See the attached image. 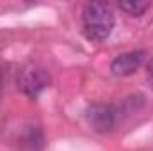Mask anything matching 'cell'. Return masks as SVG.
Masks as SVG:
<instances>
[{
  "mask_svg": "<svg viewBox=\"0 0 153 151\" xmlns=\"http://www.w3.org/2000/svg\"><path fill=\"white\" fill-rule=\"evenodd\" d=\"M82 29L89 41H105L114 29V13L105 2H87L82 9Z\"/></svg>",
  "mask_w": 153,
  "mask_h": 151,
  "instance_id": "6da1fadb",
  "label": "cell"
},
{
  "mask_svg": "<svg viewBox=\"0 0 153 151\" xmlns=\"http://www.w3.org/2000/svg\"><path fill=\"white\" fill-rule=\"evenodd\" d=\"M18 89L29 96V98H38L39 94L50 85V75L45 68H41L38 64H29L25 68H22V71L18 73Z\"/></svg>",
  "mask_w": 153,
  "mask_h": 151,
  "instance_id": "7a4b0ae2",
  "label": "cell"
},
{
  "mask_svg": "<svg viewBox=\"0 0 153 151\" xmlns=\"http://www.w3.org/2000/svg\"><path fill=\"white\" fill-rule=\"evenodd\" d=\"M85 117L89 126L98 132V133H109L116 128L117 123V114H116L112 105L107 103H93L87 107L85 110Z\"/></svg>",
  "mask_w": 153,
  "mask_h": 151,
  "instance_id": "3957f363",
  "label": "cell"
},
{
  "mask_svg": "<svg viewBox=\"0 0 153 151\" xmlns=\"http://www.w3.org/2000/svg\"><path fill=\"white\" fill-rule=\"evenodd\" d=\"M144 61V52L143 50H134V52H126L114 57V61L111 62V71L114 76H130L134 75L141 64Z\"/></svg>",
  "mask_w": 153,
  "mask_h": 151,
  "instance_id": "277c9868",
  "label": "cell"
},
{
  "mask_svg": "<svg viewBox=\"0 0 153 151\" xmlns=\"http://www.w3.org/2000/svg\"><path fill=\"white\" fill-rule=\"evenodd\" d=\"M41 146H43V135H41V132L38 130V126H30L29 132L23 137L22 150L23 151H39Z\"/></svg>",
  "mask_w": 153,
  "mask_h": 151,
  "instance_id": "5b68a950",
  "label": "cell"
},
{
  "mask_svg": "<svg viewBox=\"0 0 153 151\" xmlns=\"http://www.w3.org/2000/svg\"><path fill=\"white\" fill-rule=\"evenodd\" d=\"M119 9L130 16H143L150 9V2L148 0H125V2H119Z\"/></svg>",
  "mask_w": 153,
  "mask_h": 151,
  "instance_id": "8992f818",
  "label": "cell"
},
{
  "mask_svg": "<svg viewBox=\"0 0 153 151\" xmlns=\"http://www.w3.org/2000/svg\"><path fill=\"white\" fill-rule=\"evenodd\" d=\"M148 73H150V78H152V84H153V59L150 61V64H148Z\"/></svg>",
  "mask_w": 153,
  "mask_h": 151,
  "instance_id": "52a82bcc",
  "label": "cell"
}]
</instances>
